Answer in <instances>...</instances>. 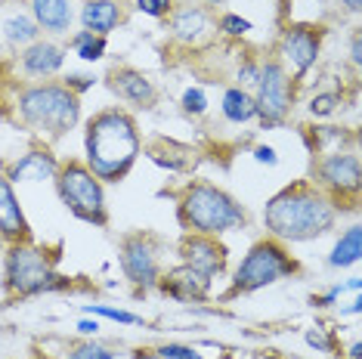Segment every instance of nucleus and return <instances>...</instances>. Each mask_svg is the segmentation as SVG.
<instances>
[{"label":"nucleus","instance_id":"4","mask_svg":"<svg viewBox=\"0 0 362 359\" xmlns=\"http://www.w3.org/2000/svg\"><path fill=\"white\" fill-rule=\"evenodd\" d=\"M16 115L47 143L69 136L81 121V96L59 81H35L16 93Z\"/></svg>","mask_w":362,"mask_h":359},{"label":"nucleus","instance_id":"21","mask_svg":"<svg viewBox=\"0 0 362 359\" xmlns=\"http://www.w3.org/2000/svg\"><path fill=\"white\" fill-rule=\"evenodd\" d=\"M220 112L229 124H248V121L257 118V105H254V96L251 90H242V87H226L223 90V100H220Z\"/></svg>","mask_w":362,"mask_h":359},{"label":"nucleus","instance_id":"18","mask_svg":"<svg viewBox=\"0 0 362 359\" xmlns=\"http://www.w3.org/2000/svg\"><path fill=\"white\" fill-rule=\"evenodd\" d=\"M0 235L4 242H28L31 239V223L22 211V201L16 195V186L0 174Z\"/></svg>","mask_w":362,"mask_h":359},{"label":"nucleus","instance_id":"29","mask_svg":"<svg viewBox=\"0 0 362 359\" xmlns=\"http://www.w3.org/2000/svg\"><path fill=\"white\" fill-rule=\"evenodd\" d=\"M180 105H183V112L189 118H202L208 115V93H204L202 87H186L183 96H180Z\"/></svg>","mask_w":362,"mask_h":359},{"label":"nucleus","instance_id":"5","mask_svg":"<svg viewBox=\"0 0 362 359\" xmlns=\"http://www.w3.org/2000/svg\"><path fill=\"white\" fill-rule=\"evenodd\" d=\"M71 288V279L56 269L47 248L35 242H10L4 248V291L10 298H40Z\"/></svg>","mask_w":362,"mask_h":359},{"label":"nucleus","instance_id":"2","mask_svg":"<svg viewBox=\"0 0 362 359\" xmlns=\"http://www.w3.org/2000/svg\"><path fill=\"white\" fill-rule=\"evenodd\" d=\"M143 136L139 124L121 105L96 112L84 127V165L93 170L103 183H121L134 170Z\"/></svg>","mask_w":362,"mask_h":359},{"label":"nucleus","instance_id":"17","mask_svg":"<svg viewBox=\"0 0 362 359\" xmlns=\"http://www.w3.org/2000/svg\"><path fill=\"white\" fill-rule=\"evenodd\" d=\"M62 65H65V47L50 37H37L35 44H28L25 50L19 53L22 75L35 78V81H47V78L59 75Z\"/></svg>","mask_w":362,"mask_h":359},{"label":"nucleus","instance_id":"36","mask_svg":"<svg viewBox=\"0 0 362 359\" xmlns=\"http://www.w3.org/2000/svg\"><path fill=\"white\" fill-rule=\"evenodd\" d=\"M254 161H260V165L276 167V165H279V155H276L273 146H254Z\"/></svg>","mask_w":362,"mask_h":359},{"label":"nucleus","instance_id":"37","mask_svg":"<svg viewBox=\"0 0 362 359\" xmlns=\"http://www.w3.org/2000/svg\"><path fill=\"white\" fill-rule=\"evenodd\" d=\"M100 319H93V316H84V319L78 322V334L81 338H96V334H100Z\"/></svg>","mask_w":362,"mask_h":359},{"label":"nucleus","instance_id":"19","mask_svg":"<svg viewBox=\"0 0 362 359\" xmlns=\"http://www.w3.org/2000/svg\"><path fill=\"white\" fill-rule=\"evenodd\" d=\"M28 6L37 28L50 37L69 35L71 25H75V0H28Z\"/></svg>","mask_w":362,"mask_h":359},{"label":"nucleus","instance_id":"32","mask_svg":"<svg viewBox=\"0 0 362 359\" xmlns=\"http://www.w3.org/2000/svg\"><path fill=\"white\" fill-rule=\"evenodd\" d=\"M257 78H260V62H257V59H242V65L235 69V87L254 90Z\"/></svg>","mask_w":362,"mask_h":359},{"label":"nucleus","instance_id":"23","mask_svg":"<svg viewBox=\"0 0 362 359\" xmlns=\"http://www.w3.org/2000/svg\"><path fill=\"white\" fill-rule=\"evenodd\" d=\"M4 37H6V44L10 47H16V50H25L28 44H35V40L40 37V28H37V22L31 19V16L16 13V16H10V19L4 22Z\"/></svg>","mask_w":362,"mask_h":359},{"label":"nucleus","instance_id":"11","mask_svg":"<svg viewBox=\"0 0 362 359\" xmlns=\"http://www.w3.org/2000/svg\"><path fill=\"white\" fill-rule=\"evenodd\" d=\"M322 40H325V25H313V22H294L279 35L276 59L285 65V71L294 81L307 78L313 65L322 56Z\"/></svg>","mask_w":362,"mask_h":359},{"label":"nucleus","instance_id":"12","mask_svg":"<svg viewBox=\"0 0 362 359\" xmlns=\"http://www.w3.org/2000/svg\"><path fill=\"white\" fill-rule=\"evenodd\" d=\"M180 264L199 269V273L220 279L226 276L229 266V248L220 242V235H202V233H183V239L177 245Z\"/></svg>","mask_w":362,"mask_h":359},{"label":"nucleus","instance_id":"15","mask_svg":"<svg viewBox=\"0 0 362 359\" xmlns=\"http://www.w3.org/2000/svg\"><path fill=\"white\" fill-rule=\"evenodd\" d=\"M59 170V158L53 155L50 146H31L25 155H19L16 161H10L4 170V177L10 180L13 186H22V183H47L56 177Z\"/></svg>","mask_w":362,"mask_h":359},{"label":"nucleus","instance_id":"20","mask_svg":"<svg viewBox=\"0 0 362 359\" xmlns=\"http://www.w3.org/2000/svg\"><path fill=\"white\" fill-rule=\"evenodd\" d=\"M78 16H81L84 31H93V35H103V37H109L112 31L121 28L127 19L121 0H84Z\"/></svg>","mask_w":362,"mask_h":359},{"label":"nucleus","instance_id":"39","mask_svg":"<svg viewBox=\"0 0 362 359\" xmlns=\"http://www.w3.org/2000/svg\"><path fill=\"white\" fill-rule=\"evenodd\" d=\"M130 359H161L155 350H149V347H136L134 353H130Z\"/></svg>","mask_w":362,"mask_h":359},{"label":"nucleus","instance_id":"8","mask_svg":"<svg viewBox=\"0 0 362 359\" xmlns=\"http://www.w3.org/2000/svg\"><path fill=\"white\" fill-rule=\"evenodd\" d=\"M328 199H334V205L344 211H356L359 186H362V165L359 155L350 149L337 152H319L313 158V180Z\"/></svg>","mask_w":362,"mask_h":359},{"label":"nucleus","instance_id":"30","mask_svg":"<svg viewBox=\"0 0 362 359\" xmlns=\"http://www.w3.org/2000/svg\"><path fill=\"white\" fill-rule=\"evenodd\" d=\"M344 105V100H341V93H316L310 100V105H307V112L313 118H332L337 109Z\"/></svg>","mask_w":362,"mask_h":359},{"label":"nucleus","instance_id":"14","mask_svg":"<svg viewBox=\"0 0 362 359\" xmlns=\"http://www.w3.org/2000/svg\"><path fill=\"white\" fill-rule=\"evenodd\" d=\"M155 288H158L164 298L180 300V304H199V300L211 298L214 279L211 276H204V273H199V269L186 266V264H177L174 269L161 273V279H158Z\"/></svg>","mask_w":362,"mask_h":359},{"label":"nucleus","instance_id":"25","mask_svg":"<svg viewBox=\"0 0 362 359\" xmlns=\"http://www.w3.org/2000/svg\"><path fill=\"white\" fill-rule=\"evenodd\" d=\"M65 359H118L112 347L100 344L96 338H84V341H75L65 350Z\"/></svg>","mask_w":362,"mask_h":359},{"label":"nucleus","instance_id":"10","mask_svg":"<svg viewBox=\"0 0 362 359\" xmlns=\"http://www.w3.org/2000/svg\"><path fill=\"white\" fill-rule=\"evenodd\" d=\"M118 264L124 279L134 285L139 295L152 291L161 279V242L158 235L146 233V230H134L127 235H121L118 242Z\"/></svg>","mask_w":362,"mask_h":359},{"label":"nucleus","instance_id":"28","mask_svg":"<svg viewBox=\"0 0 362 359\" xmlns=\"http://www.w3.org/2000/svg\"><path fill=\"white\" fill-rule=\"evenodd\" d=\"M303 341H307V347H310V350H316V353H334V350H337L334 331H332V329H325V325H313V329H307Z\"/></svg>","mask_w":362,"mask_h":359},{"label":"nucleus","instance_id":"13","mask_svg":"<svg viewBox=\"0 0 362 359\" xmlns=\"http://www.w3.org/2000/svg\"><path fill=\"white\" fill-rule=\"evenodd\" d=\"M105 87L118 96L121 102L134 105V109H155L158 102V87L146 71L134 69V65H115L105 75Z\"/></svg>","mask_w":362,"mask_h":359},{"label":"nucleus","instance_id":"34","mask_svg":"<svg viewBox=\"0 0 362 359\" xmlns=\"http://www.w3.org/2000/svg\"><path fill=\"white\" fill-rule=\"evenodd\" d=\"M170 10H174V0H136V13L149 19H168Z\"/></svg>","mask_w":362,"mask_h":359},{"label":"nucleus","instance_id":"41","mask_svg":"<svg viewBox=\"0 0 362 359\" xmlns=\"http://www.w3.org/2000/svg\"><path fill=\"white\" fill-rule=\"evenodd\" d=\"M350 359H362V344H359V341H353V347H350Z\"/></svg>","mask_w":362,"mask_h":359},{"label":"nucleus","instance_id":"26","mask_svg":"<svg viewBox=\"0 0 362 359\" xmlns=\"http://www.w3.org/2000/svg\"><path fill=\"white\" fill-rule=\"evenodd\" d=\"M84 313L93 316V319H112L118 325H143V316L121 310V307H109V304H84Z\"/></svg>","mask_w":362,"mask_h":359},{"label":"nucleus","instance_id":"3","mask_svg":"<svg viewBox=\"0 0 362 359\" xmlns=\"http://www.w3.org/2000/svg\"><path fill=\"white\" fill-rule=\"evenodd\" d=\"M177 223L186 233L223 235V233L245 230L248 226V211L223 186L208 183V180H192V183H186L180 189Z\"/></svg>","mask_w":362,"mask_h":359},{"label":"nucleus","instance_id":"7","mask_svg":"<svg viewBox=\"0 0 362 359\" xmlns=\"http://www.w3.org/2000/svg\"><path fill=\"white\" fill-rule=\"evenodd\" d=\"M53 186H56V195H59L65 211L75 220H81V223H87V226H96V230L109 226V205H105L103 180L96 177L84 161H78V158L59 161Z\"/></svg>","mask_w":362,"mask_h":359},{"label":"nucleus","instance_id":"16","mask_svg":"<svg viewBox=\"0 0 362 359\" xmlns=\"http://www.w3.org/2000/svg\"><path fill=\"white\" fill-rule=\"evenodd\" d=\"M168 28H170V40H174V44L199 47V44H204V40L211 37L214 19H211V13L204 10V6L186 4V6H174V10H170Z\"/></svg>","mask_w":362,"mask_h":359},{"label":"nucleus","instance_id":"24","mask_svg":"<svg viewBox=\"0 0 362 359\" xmlns=\"http://www.w3.org/2000/svg\"><path fill=\"white\" fill-rule=\"evenodd\" d=\"M71 50L84 62H100V59H105V53H109V37L81 28L78 35H71Z\"/></svg>","mask_w":362,"mask_h":359},{"label":"nucleus","instance_id":"1","mask_svg":"<svg viewBox=\"0 0 362 359\" xmlns=\"http://www.w3.org/2000/svg\"><path fill=\"white\" fill-rule=\"evenodd\" d=\"M337 220H341V208L310 180H294L285 189L269 195L263 205V230L269 239L285 245L322 239L334 233Z\"/></svg>","mask_w":362,"mask_h":359},{"label":"nucleus","instance_id":"43","mask_svg":"<svg viewBox=\"0 0 362 359\" xmlns=\"http://www.w3.org/2000/svg\"><path fill=\"white\" fill-rule=\"evenodd\" d=\"M4 248H6V242H4V235H0V254H4Z\"/></svg>","mask_w":362,"mask_h":359},{"label":"nucleus","instance_id":"33","mask_svg":"<svg viewBox=\"0 0 362 359\" xmlns=\"http://www.w3.org/2000/svg\"><path fill=\"white\" fill-rule=\"evenodd\" d=\"M347 285H350L353 291H359V285H362V282H359V276H353ZM347 285H332V288L322 291V295H313V298H310V304H313V307H332V304H337V298L344 295V288H347Z\"/></svg>","mask_w":362,"mask_h":359},{"label":"nucleus","instance_id":"6","mask_svg":"<svg viewBox=\"0 0 362 359\" xmlns=\"http://www.w3.org/2000/svg\"><path fill=\"white\" fill-rule=\"evenodd\" d=\"M300 273V260L288 251L285 242L279 239H257L245 251L242 264L233 269V285H229L226 298L254 295V291L273 288V285L294 279Z\"/></svg>","mask_w":362,"mask_h":359},{"label":"nucleus","instance_id":"31","mask_svg":"<svg viewBox=\"0 0 362 359\" xmlns=\"http://www.w3.org/2000/svg\"><path fill=\"white\" fill-rule=\"evenodd\" d=\"M155 353H158L161 359H208L199 347L180 344V341H168V344H158V347H155Z\"/></svg>","mask_w":362,"mask_h":359},{"label":"nucleus","instance_id":"27","mask_svg":"<svg viewBox=\"0 0 362 359\" xmlns=\"http://www.w3.org/2000/svg\"><path fill=\"white\" fill-rule=\"evenodd\" d=\"M217 31L223 37H235V40H242V37H248L254 25H251V19H242L238 13H223L217 19Z\"/></svg>","mask_w":362,"mask_h":359},{"label":"nucleus","instance_id":"9","mask_svg":"<svg viewBox=\"0 0 362 359\" xmlns=\"http://www.w3.org/2000/svg\"><path fill=\"white\" fill-rule=\"evenodd\" d=\"M254 105H257V121L263 130H276L288 124L294 109V78L285 71V65L269 56L260 62V78L251 90Z\"/></svg>","mask_w":362,"mask_h":359},{"label":"nucleus","instance_id":"22","mask_svg":"<svg viewBox=\"0 0 362 359\" xmlns=\"http://www.w3.org/2000/svg\"><path fill=\"white\" fill-rule=\"evenodd\" d=\"M359 254H362V233H359V226L353 223V226H347V230L337 235L332 254H328V266L332 269H347L353 264H359Z\"/></svg>","mask_w":362,"mask_h":359},{"label":"nucleus","instance_id":"35","mask_svg":"<svg viewBox=\"0 0 362 359\" xmlns=\"http://www.w3.org/2000/svg\"><path fill=\"white\" fill-rule=\"evenodd\" d=\"M62 84L69 87V90H71V93H75V96H81V93H87V90L96 84V78H93V75H78V71H71V75L65 78Z\"/></svg>","mask_w":362,"mask_h":359},{"label":"nucleus","instance_id":"42","mask_svg":"<svg viewBox=\"0 0 362 359\" xmlns=\"http://www.w3.org/2000/svg\"><path fill=\"white\" fill-rule=\"evenodd\" d=\"M202 4H204V6H220L223 0H202Z\"/></svg>","mask_w":362,"mask_h":359},{"label":"nucleus","instance_id":"38","mask_svg":"<svg viewBox=\"0 0 362 359\" xmlns=\"http://www.w3.org/2000/svg\"><path fill=\"white\" fill-rule=\"evenodd\" d=\"M350 62H353V69H359V65H362V50H359V28H353V35H350Z\"/></svg>","mask_w":362,"mask_h":359},{"label":"nucleus","instance_id":"40","mask_svg":"<svg viewBox=\"0 0 362 359\" xmlns=\"http://www.w3.org/2000/svg\"><path fill=\"white\" fill-rule=\"evenodd\" d=\"M341 6L347 13H359V6H362V0H341Z\"/></svg>","mask_w":362,"mask_h":359}]
</instances>
